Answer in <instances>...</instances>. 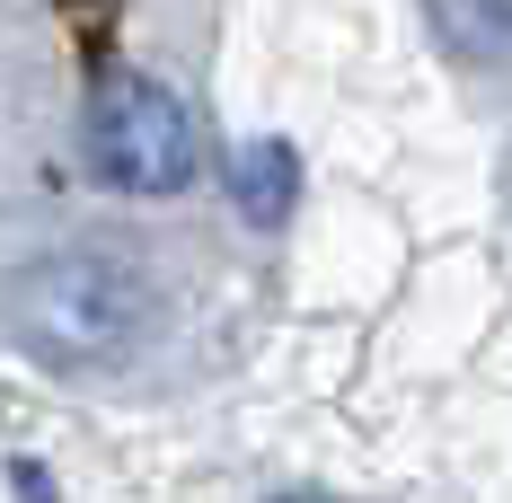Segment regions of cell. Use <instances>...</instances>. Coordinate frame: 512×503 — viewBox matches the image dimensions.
<instances>
[{
  "label": "cell",
  "mask_w": 512,
  "mask_h": 503,
  "mask_svg": "<svg viewBox=\"0 0 512 503\" xmlns=\"http://www.w3.org/2000/svg\"><path fill=\"white\" fill-rule=\"evenodd\" d=\"M0 327L45 371H124L159 327V292L106 248H53L0 283Z\"/></svg>",
  "instance_id": "1"
},
{
  "label": "cell",
  "mask_w": 512,
  "mask_h": 503,
  "mask_svg": "<svg viewBox=\"0 0 512 503\" xmlns=\"http://www.w3.org/2000/svg\"><path fill=\"white\" fill-rule=\"evenodd\" d=\"M80 142L115 195H177L195 186V115L159 89L151 71H106L89 89Z\"/></svg>",
  "instance_id": "2"
},
{
  "label": "cell",
  "mask_w": 512,
  "mask_h": 503,
  "mask_svg": "<svg viewBox=\"0 0 512 503\" xmlns=\"http://www.w3.org/2000/svg\"><path fill=\"white\" fill-rule=\"evenodd\" d=\"M230 186H239V212L274 230V221L292 212V195H301V168H292V142H248V151H239V168H230Z\"/></svg>",
  "instance_id": "3"
},
{
  "label": "cell",
  "mask_w": 512,
  "mask_h": 503,
  "mask_svg": "<svg viewBox=\"0 0 512 503\" xmlns=\"http://www.w3.org/2000/svg\"><path fill=\"white\" fill-rule=\"evenodd\" d=\"M442 18L468 53H512V0H442Z\"/></svg>",
  "instance_id": "4"
},
{
  "label": "cell",
  "mask_w": 512,
  "mask_h": 503,
  "mask_svg": "<svg viewBox=\"0 0 512 503\" xmlns=\"http://www.w3.org/2000/svg\"><path fill=\"white\" fill-rule=\"evenodd\" d=\"M283 503H327V495H283Z\"/></svg>",
  "instance_id": "5"
}]
</instances>
